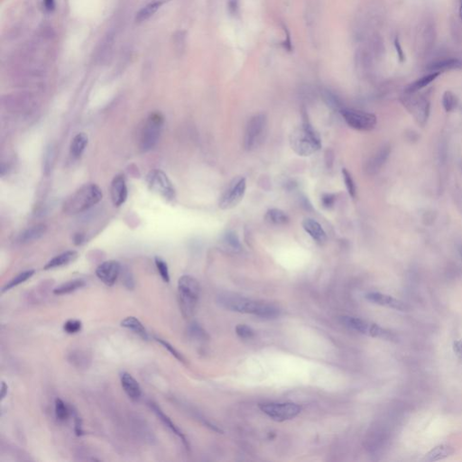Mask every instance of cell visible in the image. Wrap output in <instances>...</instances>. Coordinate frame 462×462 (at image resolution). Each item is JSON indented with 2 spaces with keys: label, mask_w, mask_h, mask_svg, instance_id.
<instances>
[{
  "label": "cell",
  "mask_w": 462,
  "mask_h": 462,
  "mask_svg": "<svg viewBox=\"0 0 462 462\" xmlns=\"http://www.w3.org/2000/svg\"><path fill=\"white\" fill-rule=\"evenodd\" d=\"M219 302L224 308L240 313L253 314L265 319L275 318L279 315V310L274 305L256 302L240 296H220Z\"/></svg>",
  "instance_id": "obj_2"
},
{
  "label": "cell",
  "mask_w": 462,
  "mask_h": 462,
  "mask_svg": "<svg viewBox=\"0 0 462 462\" xmlns=\"http://www.w3.org/2000/svg\"><path fill=\"white\" fill-rule=\"evenodd\" d=\"M154 1L157 2V3H159L161 6H163V5H164V4H166V3L170 2L171 0H154Z\"/></svg>",
  "instance_id": "obj_51"
},
{
  "label": "cell",
  "mask_w": 462,
  "mask_h": 462,
  "mask_svg": "<svg viewBox=\"0 0 462 462\" xmlns=\"http://www.w3.org/2000/svg\"><path fill=\"white\" fill-rule=\"evenodd\" d=\"M147 185L153 193H156L167 201L176 199V188L166 174L162 170H152L147 177Z\"/></svg>",
  "instance_id": "obj_8"
},
{
  "label": "cell",
  "mask_w": 462,
  "mask_h": 462,
  "mask_svg": "<svg viewBox=\"0 0 462 462\" xmlns=\"http://www.w3.org/2000/svg\"><path fill=\"white\" fill-rule=\"evenodd\" d=\"M164 125V117L159 112L151 113L147 117L139 134V147L143 152H148L157 145Z\"/></svg>",
  "instance_id": "obj_5"
},
{
  "label": "cell",
  "mask_w": 462,
  "mask_h": 462,
  "mask_svg": "<svg viewBox=\"0 0 462 462\" xmlns=\"http://www.w3.org/2000/svg\"><path fill=\"white\" fill-rule=\"evenodd\" d=\"M122 266L116 260L106 261L97 267L96 275L103 284L108 286H112L117 282L121 273Z\"/></svg>",
  "instance_id": "obj_12"
},
{
  "label": "cell",
  "mask_w": 462,
  "mask_h": 462,
  "mask_svg": "<svg viewBox=\"0 0 462 462\" xmlns=\"http://www.w3.org/2000/svg\"><path fill=\"white\" fill-rule=\"evenodd\" d=\"M303 228L307 234H309L310 238L315 241L317 244L322 245L327 240V235L322 228L321 224L317 222L312 219H305L303 221Z\"/></svg>",
  "instance_id": "obj_18"
},
{
  "label": "cell",
  "mask_w": 462,
  "mask_h": 462,
  "mask_svg": "<svg viewBox=\"0 0 462 462\" xmlns=\"http://www.w3.org/2000/svg\"><path fill=\"white\" fill-rule=\"evenodd\" d=\"M454 450L452 449L451 446L448 445H439L435 448H433L432 451L428 452L427 454L424 457L425 462H437L443 460L445 458H448L453 454Z\"/></svg>",
  "instance_id": "obj_24"
},
{
  "label": "cell",
  "mask_w": 462,
  "mask_h": 462,
  "mask_svg": "<svg viewBox=\"0 0 462 462\" xmlns=\"http://www.w3.org/2000/svg\"><path fill=\"white\" fill-rule=\"evenodd\" d=\"M322 204L325 209L333 208L337 200V195L334 193H323L322 196Z\"/></svg>",
  "instance_id": "obj_40"
},
{
  "label": "cell",
  "mask_w": 462,
  "mask_h": 462,
  "mask_svg": "<svg viewBox=\"0 0 462 462\" xmlns=\"http://www.w3.org/2000/svg\"><path fill=\"white\" fill-rule=\"evenodd\" d=\"M265 220L276 226L286 225L289 222V217L280 209H270L265 214Z\"/></svg>",
  "instance_id": "obj_27"
},
{
  "label": "cell",
  "mask_w": 462,
  "mask_h": 462,
  "mask_svg": "<svg viewBox=\"0 0 462 462\" xmlns=\"http://www.w3.org/2000/svg\"><path fill=\"white\" fill-rule=\"evenodd\" d=\"M460 16L462 18V0H461V6H460Z\"/></svg>",
  "instance_id": "obj_52"
},
{
  "label": "cell",
  "mask_w": 462,
  "mask_h": 462,
  "mask_svg": "<svg viewBox=\"0 0 462 462\" xmlns=\"http://www.w3.org/2000/svg\"><path fill=\"white\" fill-rule=\"evenodd\" d=\"M228 6L231 15L237 14L239 9V0H228Z\"/></svg>",
  "instance_id": "obj_45"
},
{
  "label": "cell",
  "mask_w": 462,
  "mask_h": 462,
  "mask_svg": "<svg viewBox=\"0 0 462 462\" xmlns=\"http://www.w3.org/2000/svg\"><path fill=\"white\" fill-rule=\"evenodd\" d=\"M246 191V180L244 177H237L229 182L219 200V207L224 210H231L243 199Z\"/></svg>",
  "instance_id": "obj_9"
},
{
  "label": "cell",
  "mask_w": 462,
  "mask_h": 462,
  "mask_svg": "<svg viewBox=\"0 0 462 462\" xmlns=\"http://www.w3.org/2000/svg\"><path fill=\"white\" fill-rule=\"evenodd\" d=\"M290 146L298 155L309 156L321 149L322 141L308 119L305 118L302 126L294 129L290 135Z\"/></svg>",
  "instance_id": "obj_3"
},
{
  "label": "cell",
  "mask_w": 462,
  "mask_h": 462,
  "mask_svg": "<svg viewBox=\"0 0 462 462\" xmlns=\"http://www.w3.org/2000/svg\"><path fill=\"white\" fill-rule=\"evenodd\" d=\"M395 47H396V53H397L398 59L401 63H404L405 61V55H404V51L402 49V46H401V44L399 42V39L397 37L395 39Z\"/></svg>",
  "instance_id": "obj_44"
},
{
  "label": "cell",
  "mask_w": 462,
  "mask_h": 462,
  "mask_svg": "<svg viewBox=\"0 0 462 462\" xmlns=\"http://www.w3.org/2000/svg\"><path fill=\"white\" fill-rule=\"evenodd\" d=\"M284 30H285V32L286 33V35H287V40L285 42V43H284V45H285V48H286V49H287L288 51H291V50H292V44H291V38H290V33H289V31L287 30V28L286 27V26L284 27Z\"/></svg>",
  "instance_id": "obj_48"
},
{
  "label": "cell",
  "mask_w": 462,
  "mask_h": 462,
  "mask_svg": "<svg viewBox=\"0 0 462 462\" xmlns=\"http://www.w3.org/2000/svg\"><path fill=\"white\" fill-rule=\"evenodd\" d=\"M440 72H432L428 74L426 76H423L421 79L417 80L415 82L411 83L405 88V92L408 94L415 93L416 91L420 90L421 88L426 87L431 82H433L437 77L439 76Z\"/></svg>",
  "instance_id": "obj_26"
},
{
  "label": "cell",
  "mask_w": 462,
  "mask_h": 462,
  "mask_svg": "<svg viewBox=\"0 0 462 462\" xmlns=\"http://www.w3.org/2000/svg\"><path fill=\"white\" fill-rule=\"evenodd\" d=\"M458 104V99L451 91H446L442 97V105L445 110L447 112H451L455 110Z\"/></svg>",
  "instance_id": "obj_34"
},
{
  "label": "cell",
  "mask_w": 462,
  "mask_h": 462,
  "mask_svg": "<svg viewBox=\"0 0 462 462\" xmlns=\"http://www.w3.org/2000/svg\"><path fill=\"white\" fill-rule=\"evenodd\" d=\"M150 407H151V409L154 411V413L157 416L158 418L164 423V425L168 428L172 433H175L177 437H179V439L181 440V441H182V443L184 444V446H185L187 449H189V448H190V445H189V442H188L185 435L182 433V432H181L179 428L176 426V424L173 422V421L170 419L169 417L164 414V412L161 410V408L158 406L157 404H154V403H150Z\"/></svg>",
  "instance_id": "obj_19"
},
{
  "label": "cell",
  "mask_w": 462,
  "mask_h": 462,
  "mask_svg": "<svg viewBox=\"0 0 462 462\" xmlns=\"http://www.w3.org/2000/svg\"><path fill=\"white\" fill-rule=\"evenodd\" d=\"M34 275H35V270L33 269L25 270L22 273L18 274L17 276H15L13 279H11L10 281L6 284L5 286L2 288V293H5V292H7V291L11 290L15 287L18 286L19 285L27 281Z\"/></svg>",
  "instance_id": "obj_28"
},
{
  "label": "cell",
  "mask_w": 462,
  "mask_h": 462,
  "mask_svg": "<svg viewBox=\"0 0 462 462\" xmlns=\"http://www.w3.org/2000/svg\"><path fill=\"white\" fill-rule=\"evenodd\" d=\"M405 107L414 115L416 121L421 126H424L427 122L430 115V103L423 99L418 100H406L404 102Z\"/></svg>",
  "instance_id": "obj_13"
},
{
  "label": "cell",
  "mask_w": 462,
  "mask_h": 462,
  "mask_svg": "<svg viewBox=\"0 0 462 462\" xmlns=\"http://www.w3.org/2000/svg\"><path fill=\"white\" fill-rule=\"evenodd\" d=\"M73 413V417H74V431H75V433H76L77 436H82L84 434V431L82 430V420L79 417V416L77 415L76 412L75 411H72Z\"/></svg>",
  "instance_id": "obj_42"
},
{
  "label": "cell",
  "mask_w": 462,
  "mask_h": 462,
  "mask_svg": "<svg viewBox=\"0 0 462 462\" xmlns=\"http://www.w3.org/2000/svg\"><path fill=\"white\" fill-rule=\"evenodd\" d=\"M124 283H125V286L128 287L129 289H133L135 285H134V279H133V276L130 274L129 271H127V272H124Z\"/></svg>",
  "instance_id": "obj_43"
},
{
  "label": "cell",
  "mask_w": 462,
  "mask_h": 462,
  "mask_svg": "<svg viewBox=\"0 0 462 462\" xmlns=\"http://www.w3.org/2000/svg\"><path fill=\"white\" fill-rule=\"evenodd\" d=\"M120 383L124 391L131 400L137 401L140 399L142 389L138 382L131 374L128 372H122L120 374Z\"/></svg>",
  "instance_id": "obj_17"
},
{
  "label": "cell",
  "mask_w": 462,
  "mask_h": 462,
  "mask_svg": "<svg viewBox=\"0 0 462 462\" xmlns=\"http://www.w3.org/2000/svg\"><path fill=\"white\" fill-rule=\"evenodd\" d=\"M260 410L275 421H289L301 413L302 408L293 403H264L258 404Z\"/></svg>",
  "instance_id": "obj_10"
},
{
  "label": "cell",
  "mask_w": 462,
  "mask_h": 462,
  "mask_svg": "<svg viewBox=\"0 0 462 462\" xmlns=\"http://www.w3.org/2000/svg\"><path fill=\"white\" fill-rule=\"evenodd\" d=\"M189 333L191 334V336L194 339H205L207 337V334L204 330L196 323H194L190 327Z\"/></svg>",
  "instance_id": "obj_41"
},
{
  "label": "cell",
  "mask_w": 462,
  "mask_h": 462,
  "mask_svg": "<svg viewBox=\"0 0 462 462\" xmlns=\"http://www.w3.org/2000/svg\"><path fill=\"white\" fill-rule=\"evenodd\" d=\"M200 293L199 282L191 275H182L178 281V298L181 313L185 318L194 314Z\"/></svg>",
  "instance_id": "obj_4"
},
{
  "label": "cell",
  "mask_w": 462,
  "mask_h": 462,
  "mask_svg": "<svg viewBox=\"0 0 462 462\" xmlns=\"http://www.w3.org/2000/svg\"><path fill=\"white\" fill-rule=\"evenodd\" d=\"M459 65H460V61L458 59H447V60H442L440 62H437L430 65L429 70H432L433 72H440V70L452 69Z\"/></svg>",
  "instance_id": "obj_32"
},
{
  "label": "cell",
  "mask_w": 462,
  "mask_h": 462,
  "mask_svg": "<svg viewBox=\"0 0 462 462\" xmlns=\"http://www.w3.org/2000/svg\"><path fill=\"white\" fill-rule=\"evenodd\" d=\"M342 176H343V180H344V182H345L346 188L348 190V192L350 193L352 198H356V195H357V188H356V184H355V181L353 180L352 176H351L350 172L348 170L344 168L342 169Z\"/></svg>",
  "instance_id": "obj_33"
},
{
  "label": "cell",
  "mask_w": 462,
  "mask_h": 462,
  "mask_svg": "<svg viewBox=\"0 0 462 462\" xmlns=\"http://www.w3.org/2000/svg\"><path fill=\"white\" fill-rule=\"evenodd\" d=\"M160 6H162L157 2L153 0L151 3H149L147 6L143 7L140 11L136 14L135 21L138 22V23L146 21L148 18H151L155 12L157 11L158 9L160 8Z\"/></svg>",
  "instance_id": "obj_30"
},
{
  "label": "cell",
  "mask_w": 462,
  "mask_h": 462,
  "mask_svg": "<svg viewBox=\"0 0 462 462\" xmlns=\"http://www.w3.org/2000/svg\"><path fill=\"white\" fill-rule=\"evenodd\" d=\"M54 411H55V416H56V419L58 420L59 421H65L68 420V418L70 417V413L72 412L70 407L65 404V402L60 399V398H57L55 400V407H54Z\"/></svg>",
  "instance_id": "obj_31"
},
{
  "label": "cell",
  "mask_w": 462,
  "mask_h": 462,
  "mask_svg": "<svg viewBox=\"0 0 462 462\" xmlns=\"http://www.w3.org/2000/svg\"><path fill=\"white\" fill-rule=\"evenodd\" d=\"M82 329V322L80 320L70 319L65 322L64 330L68 334H76L80 332Z\"/></svg>",
  "instance_id": "obj_37"
},
{
  "label": "cell",
  "mask_w": 462,
  "mask_h": 462,
  "mask_svg": "<svg viewBox=\"0 0 462 462\" xmlns=\"http://www.w3.org/2000/svg\"><path fill=\"white\" fill-rule=\"evenodd\" d=\"M121 326L125 328V329H128L131 331H133L134 333L138 335L142 339H148V333H147L146 328L143 325V323L134 316H129V317L125 318L123 321L121 322Z\"/></svg>",
  "instance_id": "obj_23"
},
{
  "label": "cell",
  "mask_w": 462,
  "mask_h": 462,
  "mask_svg": "<svg viewBox=\"0 0 462 462\" xmlns=\"http://www.w3.org/2000/svg\"><path fill=\"white\" fill-rule=\"evenodd\" d=\"M44 3L45 8H46L47 10H49V11H52V10L54 9V7H55L54 0H44Z\"/></svg>",
  "instance_id": "obj_49"
},
{
  "label": "cell",
  "mask_w": 462,
  "mask_h": 462,
  "mask_svg": "<svg viewBox=\"0 0 462 462\" xmlns=\"http://www.w3.org/2000/svg\"><path fill=\"white\" fill-rule=\"evenodd\" d=\"M224 243L234 251H240L241 249L240 240L234 232H228L224 236Z\"/></svg>",
  "instance_id": "obj_36"
},
{
  "label": "cell",
  "mask_w": 462,
  "mask_h": 462,
  "mask_svg": "<svg viewBox=\"0 0 462 462\" xmlns=\"http://www.w3.org/2000/svg\"><path fill=\"white\" fill-rule=\"evenodd\" d=\"M103 193L100 186L87 183L79 188L65 199L63 210L66 214L76 215L88 211L102 199Z\"/></svg>",
  "instance_id": "obj_1"
},
{
  "label": "cell",
  "mask_w": 462,
  "mask_h": 462,
  "mask_svg": "<svg viewBox=\"0 0 462 462\" xmlns=\"http://www.w3.org/2000/svg\"><path fill=\"white\" fill-rule=\"evenodd\" d=\"M73 240H74V243H75L76 245H81L82 242L84 241V236L82 234H80V233L75 234Z\"/></svg>",
  "instance_id": "obj_50"
},
{
  "label": "cell",
  "mask_w": 462,
  "mask_h": 462,
  "mask_svg": "<svg viewBox=\"0 0 462 462\" xmlns=\"http://www.w3.org/2000/svg\"><path fill=\"white\" fill-rule=\"evenodd\" d=\"M110 195L115 207H120L126 202L129 191L125 177L122 175H117L113 178L110 185Z\"/></svg>",
  "instance_id": "obj_14"
},
{
  "label": "cell",
  "mask_w": 462,
  "mask_h": 462,
  "mask_svg": "<svg viewBox=\"0 0 462 462\" xmlns=\"http://www.w3.org/2000/svg\"><path fill=\"white\" fill-rule=\"evenodd\" d=\"M154 263H155V266L157 268L158 273L160 274V276L163 279V281L165 282V283H169V268H168V265H167L166 262L163 260L162 258L156 257L154 258Z\"/></svg>",
  "instance_id": "obj_35"
},
{
  "label": "cell",
  "mask_w": 462,
  "mask_h": 462,
  "mask_svg": "<svg viewBox=\"0 0 462 462\" xmlns=\"http://www.w3.org/2000/svg\"><path fill=\"white\" fill-rule=\"evenodd\" d=\"M7 393H8V386L6 385V382H2L1 384V394H0V397H1V401H3L5 398H6V396H7Z\"/></svg>",
  "instance_id": "obj_47"
},
{
  "label": "cell",
  "mask_w": 462,
  "mask_h": 462,
  "mask_svg": "<svg viewBox=\"0 0 462 462\" xmlns=\"http://www.w3.org/2000/svg\"><path fill=\"white\" fill-rule=\"evenodd\" d=\"M154 339L157 341L158 343H160L161 345L163 346L164 349H166L167 351H169L170 353L176 357V359H178L181 362H185V358L181 355V353L177 351L174 346L171 345L168 341H166L165 339H161V338H157V337H155Z\"/></svg>",
  "instance_id": "obj_38"
},
{
  "label": "cell",
  "mask_w": 462,
  "mask_h": 462,
  "mask_svg": "<svg viewBox=\"0 0 462 462\" xmlns=\"http://www.w3.org/2000/svg\"><path fill=\"white\" fill-rule=\"evenodd\" d=\"M267 119L264 114L252 117L246 125L244 135V147L247 151H253L261 146L266 134Z\"/></svg>",
  "instance_id": "obj_6"
},
{
  "label": "cell",
  "mask_w": 462,
  "mask_h": 462,
  "mask_svg": "<svg viewBox=\"0 0 462 462\" xmlns=\"http://www.w3.org/2000/svg\"><path fill=\"white\" fill-rule=\"evenodd\" d=\"M453 350H454V352L456 353L457 356L462 358V339H459V340H457L454 342Z\"/></svg>",
  "instance_id": "obj_46"
},
{
  "label": "cell",
  "mask_w": 462,
  "mask_h": 462,
  "mask_svg": "<svg viewBox=\"0 0 462 462\" xmlns=\"http://www.w3.org/2000/svg\"><path fill=\"white\" fill-rule=\"evenodd\" d=\"M78 257H79L78 252L74 251V250L64 252V253L60 254L58 256L52 258L49 262H47L46 264L44 266V269L52 270L65 266V265H67L69 264L74 262Z\"/></svg>",
  "instance_id": "obj_21"
},
{
  "label": "cell",
  "mask_w": 462,
  "mask_h": 462,
  "mask_svg": "<svg viewBox=\"0 0 462 462\" xmlns=\"http://www.w3.org/2000/svg\"><path fill=\"white\" fill-rule=\"evenodd\" d=\"M366 298L373 304L385 306L387 308H391L394 310H400V311L408 310V306L405 303L385 293H369L366 295Z\"/></svg>",
  "instance_id": "obj_15"
},
{
  "label": "cell",
  "mask_w": 462,
  "mask_h": 462,
  "mask_svg": "<svg viewBox=\"0 0 462 462\" xmlns=\"http://www.w3.org/2000/svg\"><path fill=\"white\" fill-rule=\"evenodd\" d=\"M340 322L345 327L349 328L352 330H355L359 333L369 336V337L384 339H394V335L391 331L387 330L386 329H383L375 323L365 321L360 318L343 316V317H340Z\"/></svg>",
  "instance_id": "obj_7"
},
{
  "label": "cell",
  "mask_w": 462,
  "mask_h": 462,
  "mask_svg": "<svg viewBox=\"0 0 462 462\" xmlns=\"http://www.w3.org/2000/svg\"><path fill=\"white\" fill-rule=\"evenodd\" d=\"M86 286V282L83 279H73L70 281L66 282L65 284L59 286L55 289H53V294L55 295H65L69 293H73L79 289Z\"/></svg>",
  "instance_id": "obj_25"
},
{
  "label": "cell",
  "mask_w": 462,
  "mask_h": 462,
  "mask_svg": "<svg viewBox=\"0 0 462 462\" xmlns=\"http://www.w3.org/2000/svg\"><path fill=\"white\" fill-rule=\"evenodd\" d=\"M88 135L85 133L77 134L71 140L70 146V154L73 159H78L82 156L85 148L88 146Z\"/></svg>",
  "instance_id": "obj_22"
},
{
  "label": "cell",
  "mask_w": 462,
  "mask_h": 462,
  "mask_svg": "<svg viewBox=\"0 0 462 462\" xmlns=\"http://www.w3.org/2000/svg\"><path fill=\"white\" fill-rule=\"evenodd\" d=\"M339 111L346 123L355 130L370 131L374 129L377 123L376 117L371 113L347 108H342Z\"/></svg>",
  "instance_id": "obj_11"
},
{
  "label": "cell",
  "mask_w": 462,
  "mask_h": 462,
  "mask_svg": "<svg viewBox=\"0 0 462 462\" xmlns=\"http://www.w3.org/2000/svg\"><path fill=\"white\" fill-rule=\"evenodd\" d=\"M236 333L242 339H251L256 335V331L245 324H239L236 327Z\"/></svg>",
  "instance_id": "obj_39"
},
{
  "label": "cell",
  "mask_w": 462,
  "mask_h": 462,
  "mask_svg": "<svg viewBox=\"0 0 462 462\" xmlns=\"http://www.w3.org/2000/svg\"><path fill=\"white\" fill-rule=\"evenodd\" d=\"M68 359L73 366L80 369L88 367V363L90 362L88 354L85 351H82L81 350L71 351L69 354Z\"/></svg>",
  "instance_id": "obj_29"
},
{
  "label": "cell",
  "mask_w": 462,
  "mask_h": 462,
  "mask_svg": "<svg viewBox=\"0 0 462 462\" xmlns=\"http://www.w3.org/2000/svg\"><path fill=\"white\" fill-rule=\"evenodd\" d=\"M46 232L47 226L45 224H36L35 226L24 229L23 232L18 236V240L22 244L31 243L40 240Z\"/></svg>",
  "instance_id": "obj_20"
},
{
  "label": "cell",
  "mask_w": 462,
  "mask_h": 462,
  "mask_svg": "<svg viewBox=\"0 0 462 462\" xmlns=\"http://www.w3.org/2000/svg\"><path fill=\"white\" fill-rule=\"evenodd\" d=\"M390 152H391L390 147L386 146V147H382L380 150L375 153L366 164L365 170L367 174L369 176H373L374 174H376L386 163L387 158L390 154Z\"/></svg>",
  "instance_id": "obj_16"
}]
</instances>
